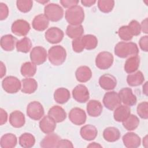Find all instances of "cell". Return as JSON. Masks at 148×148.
<instances>
[{
  "label": "cell",
  "instance_id": "484cf974",
  "mask_svg": "<svg viewBox=\"0 0 148 148\" xmlns=\"http://www.w3.org/2000/svg\"><path fill=\"white\" fill-rule=\"evenodd\" d=\"M17 42V38L10 34L5 35L1 38V46L3 50L6 51H11L14 50Z\"/></svg>",
  "mask_w": 148,
  "mask_h": 148
},
{
  "label": "cell",
  "instance_id": "e575fe53",
  "mask_svg": "<svg viewBox=\"0 0 148 148\" xmlns=\"http://www.w3.org/2000/svg\"><path fill=\"white\" fill-rule=\"evenodd\" d=\"M82 42L85 49L90 50L95 49L98 45V39L95 35L87 34L82 36Z\"/></svg>",
  "mask_w": 148,
  "mask_h": 148
},
{
  "label": "cell",
  "instance_id": "bcb514c9",
  "mask_svg": "<svg viewBox=\"0 0 148 148\" xmlns=\"http://www.w3.org/2000/svg\"><path fill=\"white\" fill-rule=\"evenodd\" d=\"M139 45L140 48L143 51L147 52L148 51V36L145 35L142 36L139 39Z\"/></svg>",
  "mask_w": 148,
  "mask_h": 148
},
{
  "label": "cell",
  "instance_id": "f1b7e54d",
  "mask_svg": "<svg viewBox=\"0 0 148 148\" xmlns=\"http://www.w3.org/2000/svg\"><path fill=\"white\" fill-rule=\"evenodd\" d=\"M120 132L118 128L114 127L106 128L103 132V137L105 140L109 142H114L120 138Z\"/></svg>",
  "mask_w": 148,
  "mask_h": 148
},
{
  "label": "cell",
  "instance_id": "5b68a950",
  "mask_svg": "<svg viewBox=\"0 0 148 148\" xmlns=\"http://www.w3.org/2000/svg\"><path fill=\"white\" fill-rule=\"evenodd\" d=\"M2 87L7 93L14 94L17 92L21 88V83L17 77L9 76L2 80Z\"/></svg>",
  "mask_w": 148,
  "mask_h": 148
},
{
  "label": "cell",
  "instance_id": "603a6c76",
  "mask_svg": "<svg viewBox=\"0 0 148 148\" xmlns=\"http://www.w3.org/2000/svg\"><path fill=\"white\" fill-rule=\"evenodd\" d=\"M49 25V20L44 14L36 16L32 20V28L38 31H45Z\"/></svg>",
  "mask_w": 148,
  "mask_h": 148
},
{
  "label": "cell",
  "instance_id": "7bdbcfd3",
  "mask_svg": "<svg viewBox=\"0 0 148 148\" xmlns=\"http://www.w3.org/2000/svg\"><path fill=\"white\" fill-rule=\"evenodd\" d=\"M128 27L133 36H138L140 35L141 32V27L138 21L135 20H131L128 24Z\"/></svg>",
  "mask_w": 148,
  "mask_h": 148
},
{
  "label": "cell",
  "instance_id": "4fadbf2b",
  "mask_svg": "<svg viewBox=\"0 0 148 148\" xmlns=\"http://www.w3.org/2000/svg\"><path fill=\"white\" fill-rule=\"evenodd\" d=\"M64 32L58 27H52L49 28L45 34L46 40L51 44L60 42L64 38Z\"/></svg>",
  "mask_w": 148,
  "mask_h": 148
},
{
  "label": "cell",
  "instance_id": "1f68e13d",
  "mask_svg": "<svg viewBox=\"0 0 148 148\" xmlns=\"http://www.w3.org/2000/svg\"><path fill=\"white\" fill-rule=\"evenodd\" d=\"M17 143L16 136L12 133L5 134L2 136L0 140V146L2 148L14 147Z\"/></svg>",
  "mask_w": 148,
  "mask_h": 148
},
{
  "label": "cell",
  "instance_id": "e0dca14e",
  "mask_svg": "<svg viewBox=\"0 0 148 148\" xmlns=\"http://www.w3.org/2000/svg\"><path fill=\"white\" fill-rule=\"evenodd\" d=\"M39 128L45 134L52 133L56 128V122L50 116H44L39 121Z\"/></svg>",
  "mask_w": 148,
  "mask_h": 148
},
{
  "label": "cell",
  "instance_id": "74e56055",
  "mask_svg": "<svg viewBox=\"0 0 148 148\" xmlns=\"http://www.w3.org/2000/svg\"><path fill=\"white\" fill-rule=\"evenodd\" d=\"M16 47L17 51L27 53L30 51L32 47L31 40L28 37H24L21 39L17 40Z\"/></svg>",
  "mask_w": 148,
  "mask_h": 148
},
{
  "label": "cell",
  "instance_id": "9c48e42d",
  "mask_svg": "<svg viewBox=\"0 0 148 148\" xmlns=\"http://www.w3.org/2000/svg\"><path fill=\"white\" fill-rule=\"evenodd\" d=\"M29 56L32 63L36 65H40L46 61L47 53L44 47L42 46H36L31 50Z\"/></svg>",
  "mask_w": 148,
  "mask_h": 148
},
{
  "label": "cell",
  "instance_id": "2e32d148",
  "mask_svg": "<svg viewBox=\"0 0 148 148\" xmlns=\"http://www.w3.org/2000/svg\"><path fill=\"white\" fill-rule=\"evenodd\" d=\"M124 145L128 148L138 147L141 143L140 138L134 132H127L123 136Z\"/></svg>",
  "mask_w": 148,
  "mask_h": 148
},
{
  "label": "cell",
  "instance_id": "ab89813d",
  "mask_svg": "<svg viewBox=\"0 0 148 148\" xmlns=\"http://www.w3.org/2000/svg\"><path fill=\"white\" fill-rule=\"evenodd\" d=\"M16 6L19 11L23 13L29 12L33 6V1L31 0H17Z\"/></svg>",
  "mask_w": 148,
  "mask_h": 148
},
{
  "label": "cell",
  "instance_id": "f907efd6",
  "mask_svg": "<svg viewBox=\"0 0 148 148\" xmlns=\"http://www.w3.org/2000/svg\"><path fill=\"white\" fill-rule=\"evenodd\" d=\"M95 0H82V4L86 7H90L96 3Z\"/></svg>",
  "mask_w": 148,
  "mask_h": 148
},
{
  "label": "cell",
  "instance_id": "60d3db41",
  "mask_svg": "<svg viewBox=\"0 0 148 148\" xmlns=\"http://www.w3.org/2000/svg\"><path fill=\"white\" fill-rule=\"evenodd\" d=\"M118 35L121 39L124 41H129L133 37L128 25H123L120 27L118 30Z\"/></svg>",
  "mask_w": 148,
  "mask_h": 148
},
{
  "label": "cell",
  "instance_id": "ba28073f",
  "mask_svg": "<svg viewBox=\"0 0 148 148\" xmlns=\"http://www.w3.org/2000/svg\"><path fill=\"white\" fill-rule=\"evenodd\" d=\"M102 102L105 108L110 110H114L121 103L119 94L113 91L106 92L103 96Z\"/></svg>",
  "mask_w": 148,
  "mask_h": 148
},
{
  "label": "cell",
  "instance_id": "6f0895ef",
  "mask_svg": "<svg viewBox=\"0 0 148 148\" xmlns=\"http://www.w3.org/2000/svg\"><path fill=\"white\" fill-rule=\"evenodd\" d=\"M36 2H39V3H42V4H45V3H46L49 2V1H36Z\"/></svg>",
  "mask_w": 148,
  "mask_h": 148
},
{
  "label": "cell",
  "instance_id": "db71d44e",
  "mask_svg": "<svg viewBox=\"0 0 148 148\" xmlns=\"http://www.w3.org/2000/svg\"><path fill=\"white\" fill-rule=\"evenodd\" d=\"M87 147H102V146L98 143L92 142V143H90L87 146Z\"/></svg>",
  "mask_w": 148,
  "mask_h": 148
},
{
  "label": "cell",
  "instance_id": "7c38bea8",
  "mask_svg": "<svg viewBox=\"0 0 148 148\" xmlns=\"http://www.w3.org/2000/svg\"><path fill=\"white\" fill-rule=\"evenodd\" d=\"M69 119L75 125H80L85 123L87 119L85 111L79 108H72L69 113Z\"/></svg>",
  "mask_w": 148,
  "mask_h": 148
},
{
  "label": "cell",
  "instance_id": "cb8c5ba5",
  "mask_svg": "<svg viewBox=\"0 0 148 148\" xmlns=\"http://www.w3.org/2000/svg\"><path fill=\"white\" fill-rule=\"evenodd\" d=\"M131 114L130 106L125 105H120L117 107L113 112V117L117 122H123Z\"/></svg>",
  "mask_w": 148,
  "mask_h": 148
},
{
  "label": "cell",
  "instance_id": "7a4b0ae2",
  "mask_svg": "<svg viewBox=\"0 0 148 148\" xmlns=\"http://www.w3.org/2000/svg\"><path fill=\"white\" fill-rule=\"evenodd\" d=\"M65 17L66 21L70 25H80L84 19V12L82 7L76 5L66 10Z\"/></svg>",
  "mask_w": 148,
  "mask_h": 148
},
{
  "label": "cell",
  "instance_id": "9a60e30c",
  "mask_svg": "<svg viewBox=\"0 0 148 148\" xmlns=\"http://www.w3.org/2000/svg\"><path fill=\"white\" fill-rule=\"evenodd\" d=\"M99 84L103 90H112L116 87L117 80L113 75L106 73L100 76L99 79Z\"/></svg>",
  "mask_w": 148,
  "mask_h": 148
},
{
  "label": "cell",
  "instance_id": "ac0fdd59",
  "mask_svg": "<svg viewBox=\"0 0 148 148\" xmlns=\"http://www.w3.org/2000/svg\"><path fill=\"white\" fill-rule=\"evenodd\" d=\"M80 134L83 139L91 141L95 139L98 135V131L94 125L87 124L80 128Z\"/></svg>",
  "mask_w": 148,
  "mask_h": 148
},
{
  "label": "cell",
  "instance_id": "b9f144b4",
  "mask_svg": "<svg viewBox=\"0 0 148 148\" xmlns=\"http://www.w3.org/2000/svg\"><path fill=\"white\" fill-rule=\"evenodd\" d=\"M137 113L139 116L143 119L148 118V103L146 101L139 103L136 108Z\"/></svg>",
  "mask_w": 148,
  "mask_h": 148
},
{
  "label": "cell",
  "instance_id": "c3c4849f",
  "mask_svg": "<svg viewBox=\"0 0 148 148\" xmlns=\"http://www.w3.org/2000/svg\"><path fill=\"white\" fill-rule=\"evenodd\" d=\"M57 147H73L72 143L67 139H60Z\"/></svg>",
  "mask_w": 148,
  "mask_h": 148
},
{
  "label": "cell",
  "instance_id": "30bf717a",
  "mask_svg": "<svg viewBox=\"0 0 148 148\" xmlns=\"http://www.w3.org/2000/svg\"><path fill=\"white\" fill-rule=\"evenodd\" d=\"M31 29L29 24L24 20L18 19L14 21L11 26L12 32L17 36H24L28 34Z\"/></svg>",
  "mask_w": 148,
  "mask_h": 148
},
{
  "label": "cell",
  "instance_id": "3957f363",
  "mask_svg": "<svg viewBox=\"0 0 148 148\" xmlns=\"http://www.w3.org/2000/svg\"><path fill=\"white\" fill-rule=\"evenodd\" d=\"M47 56L51 64L58 66L65 62L66 58V52L62 46L56 45L49 49Z\"/></svg>",
  "mask_w": 148,
  "mask_h": 148
},
{
  "label": "cell",
  "instance_id": "d6a6232c",
  "mask_svg": "<svg viewBox=\"0 0 148 148\" xmlns=\"http://www.w3.org/2000/svg\"><path fill=\"white\" fill-rule=\"evenodd\" d=\"M84 28L82 24L73 25H68L66 29V34L71 39H75L83 36Z\"/></svg>",
  "mask_w": 148,
  "mask_h": 148
},
{
  "label": "cell",
  "instance_id": "836d02e7",
  "mask_svg": "<svg viewBox=\"0 0 148 148\" xmlns=\"http://www.w3.org/2000/svg\"><path fill=\"white\" fill-rule=\"evenodd\" d=\"M18 142L19 145L24 148H31L35 145V138L32 134L25 132L20 136Z\"/></svg>",
  "mask_w": 148,
  "mask_h": 148
},
{
  "label": "cell",
  "instance_id": "4316f807",
  "mask_svg": "<svg viewBox=\"0 0 148 148\" xmlns=\"http://www.w3.org/2000/svg\"><path fill=\"white\" fill-rule=\"evenodd\" d=\"M21 91L24 94H31L34 93L38 88V83L33 78L27 77L21 80Z\"/></svg>",
  "mask_w": 148,
  "mask_h": 148
},
{
  "label": "cell",
  "instance_id": "11a10c76",
  "mask_svg": "<svg viewBox=\"0 0 148 148\" xmlns=\"http://www.w3.org/2000/svg\"><path fill=\"white\" fill-rule=\"evenodd\" d=\"M143 92L146 95H147V82H146L145 84L143 86Z\"/></svg>",
  "mask_w": 148,
  "mask_h": 148
},
{
  "label": "cell",
  "instance_id": "5bb4252c",
  "mask_svg": "<svg viewBox=\"0 0 148 148\" xmlns=\"http://www.w3.org/2000/svg\"><path fill=\"white\" fill-rule=\"evenodd\" d=\"M118 94L121 102H123L124 105L128 106H131L136 103V97L133 94L131 88L128 87L123 88L119 91Z\"/></svg>",
  "mask_w": 148,
  "mask_h": 148
},
{
  "label": "cell",
  "instance_id": "d590c367",
  "mask_svg": "<svg viewBox=\"0 0 148 148\" xmlns=\"http://www.w3.org/2000/svg\"><path fill=\"white\" fill-rule=\"evenodd\" d=\"M36 72V65L32 62H25L22 64L20 69L21 75L26 77H32Z\"/></svg>",
  "mask_w": 148,
  "mask_h": 148
},
{
  "label": "cell",
  "instance_id": "9f6ffc18",
  "mask_svg": "<svg viewBox=\"0 0 148 148\" xmlns=\"http://www.w3.org/2000/svg\"><path fill=\"white\" fill-rule=\"evenodd\" d=\"M147 136L146 135L143 139V145L145 147H147Z\"/></svg>",
  "mask_w": 148,
  "mask_h": 148
},
{
  "label": "cell",
  "instance_id": "7402d4cb",
  "mask_svg": "<svg viewBox=\"0 0 148 148\" xmlns=\"http://www.w3.org/2000/svg\"><path fill=\"white\" fill-rule=\"evenodd\" d=\"M48 115L53 118L56 123H61L66 118L65 110L58 105L52 106L48 111Z\"/></svg>",
  "mask_w": 148,
  "mask_h": 148
},
{
  "label": "cell",
  "instance_id": "277c9868",
  "mask_svg": "<svg viewBox=\"0 0 148 148\" xmlns=\"http://www.w3.org/2000/svg\"><path fill=\"white\" fill-rule=\"evenodd\" d=\"M44 14L49 21L57 22L63 17L64 10L60 5L50 3L47 4L44 8Z\"/></svg>",
  "mask_w": 148,
  "mask_h": 148
},
{
  "label": "cell",
  "instance_id": "44dd1931",
  "mask_svg": "<svg viewBox=\"0 0 148 148\" xmlns=\"http://www.w3.org/2000/svg\"><path fill=\"white\" fill-rule=\"evenodd\" d=\"M86 109L90 116L95 117L101 115L102 112L103 106L99 101L92 99L88 102Z\"/></svg>",
  "mask_w": 148,
  "mask_h": 148
},
{
  "label": "cell",
  "instance_id": "816d5d0a",
  "mask_svg": "<svg viewBox=\"0 0 148 148\" xmlns=\"http://www.w3.org/2000/svg\"><path fill=\"white\" fill-rule=\"evenodd\" d=\"M141 27V31H142L144 33L147 34V18H146L145 20H143L140 24Z\"/></svg>",
  "mask_w": 148,
  "mask_h": 148
},
{
  "label": "cell",
  "instance_id": "ffe728a7",
  "mask_svg": "<svg viewBox=\"0 0 148 148\" xmlns=\"http://www.w3.org/2000/svg\"><path fill=\"white\" fill-rule=\"evenodd\" d=\"M61 138L57 134L50 133L48 134L41 140L40 146L43 148H52L57 147V145L60 140Z\"/></svg>",
  "mask_w": 148,
  "mask_h": 148
},
{
  "label": "cell",
  "instance_id": "681fc988",
  "mask_svg": "<svg viewBox=\"0 0 148 148\" xmlns=\"http://www.w3.org/2000/svg\"><path fill=\"white\" fill-rule=\"evenodd\" d=\"M0 124L2 125L5 124L8 120V113L2 108L0 109Z\"/></svg>",
  "mask_w": 148,
  "mask_h": 148
},
{
  "label": "cell",
  "instance_id": "8992f818",
  "mask_svg": "<svg viewBox=\"0 0 148 148\" xmlns=\"http://www.w3.org/2000/svg\"><path fill=\"white\" fill-rule=\"evenodd\" d=\"M114 60L113 56L109 51H101L95 58V65L102 70L108 69L111 67Z\"/></svg>",
  "mask_w": 148,
  "mask_h": 148
},
{
  "label": "cell",
  "instance_id": "f35d334b",
  "mask_svg": "<svg viewBox=\"0 0 148 148\" xmlns=\"http://www.w3.org/2000/svg\"><path fill=\"white\" fill-rule=\"evenodd\" d=\"M114 6V1L113 0H99L98 1V8L103 13L110 12Z\"/></svg>",
  "mask_w": 148,
  "mask_h": 148
},
{
  "label": "cell",
  "instance_id": "7dc6e473",
  "mask_svg": "<svg viewBox=\"0 0 148 148\" xmlns=\"http://www.w3.org/2000/svg\"><path fill=\"white\" fill-rule=\"evenodd\" d=\"M78 0H61L60 1V3L62 6L65 8H69L72 6L77 5L79 3Z\"/></svg>",
  "mask_w": 148,
  "mask_h": 148
},
{
  "label": "cell",
  "instance_id": "4dcf8cb0",
  "mask_svg": "<svg viewBox=\"0 0 148 148\" xmlns=\"http://www.w3.org/2000/svg\"><path fill=\"white\" fill-rule=\"evenodd\" d=\"M71 94L69 91L64 87L56 89L54 93V99L59 104H64L70 99Z\"/></svg>",
  "mask_w": 148,
  "mask_h": 148
},
{
  "label": "cell",
  "instance_id": "ee69618b",
  "mask_svg": "<svg viewBox=\"0 0 148 148\" xmlns=\"http://www.w3.org/2000/svg\"><path fill=\"white\" fill-rule=\"evenodd\" d=\"M72 49L75 52L78 53L82 52L84 49V47L82 42V36L73 39L72 42Z\"/></svg>",
  "mask_w": 148,
  "mask_h": 148
},
{
  "label": "cell",
  "instance_id": "8d00e7d4",
  "mask_svg": "<svg viewBox=\"0 0 148 148\" xmlns=\"http://www.w3.org/2000/svg\"><path fill=\"white\" fill-rule=\"evenodd\" d=\"M123 127L128 131L135 130L139 124V119L135 114H130L129 116L122 122Z\"/></svg>",
  "mask_w": 148,
  "mask_h": 148
},
{
  "label": "cell",
  "instance_id": "f546056e",
  "mask_svg": "<svg viewBox=\"0 0 148 148\" xmlns=\"http://www.w3.org/2000/svg\"><path fill=\"white\" fill-rule=\"evenodd\" d=\"M145 80L143 73L140 71L130 73L127 77V82L130 86L136 87L141 85Z\"/></svg>",
  "mask_w": 148,
  "mask_h": 148
},
{
  "label": "cell",
  "instance_id": "52a82bcc",
  "mask_svg": "<svg viewBox=\"0 0 148 148\" xmlns=\"http://www.w3.org/2000/svg\"><path fill=\"white\" fill-rule=\"evenodd\" d=\"M45 110L42 105L38 101H32L27 107V114L34 120H39L43 116Z\"/></svg>",
  "mask_w": 148,
  "mask_h": 148
},
{
  "label": "cell",
  "instance_id": "d4e9b609",
  "mask_svg": "<svg viewBox=\"0 0 148 148\" xmlns=\"http://www.w3.org/2000/svg\"><path fill=\"white\" fill-rule=\"evenodd\" d=\"M92 76L91 69L87 66H80L77 68L75 72V77L76 80L81 83L88 82Z\"/></svg>",
  "mask_w": 148,
  "mask_h": 148
},
{
  "label": "cell",
  "instance_id": "f5cc1de1",
  "mask_svg": "<svg viewBox=\"0 0 148 148\" xmlns=\"http://www.w3.org/2000/svg\"><path fill=\"white\" fill-rule=\"evenodd\" d=\"M6 67L2 61H1V78H2L6 75Z\"/></svg>",
  "mask_w": 148,
  "mask_h": 148
},
{
  "label": "cell",
  "instance_id": "d6986e66",
  "mask_svg": "<svg viewBox=\"0 0 148 148\" xmlns=\"http://www.w3.org/2000/svg\"><path fill=\"white\" fill-rule=\"evenodd\" d=\"M10 125L14 128H21L25 123L24 114L20 110H14L9 115V119Z\"/></svg>",
  "mask_w": 148,
  "mask_h": 148
},
{
  "label": "cell",
  "instance_id": "f6af8a7d",
  "mask_svg": "<svg viewBox=\"0 0 148 148\" xmlns=\"http://www.w3.org/2000/svg\"><path fill=\"white\" fill-rule=\"evenodd\" d=\"M9 15V9L6 4L0 3V20H3L6 19Z\"/></svg>",
  "mask_w": 148,
  "mask_h": 148
},
{
  "label": "cell",
  "instance_id": "8fae6325",
  "mask_svg": "<svg viewBox=\"0 0 148 148\" xmlns=\"http://www.w3.org/2000/svg\"><path fill=\"white\" fill-rule=\"evenodd\" d=\"M72 96L76 101L79 103H85L89 99L90 94L87 87L80 84L73 89Z\"/></svg>",
  "mask_w": 148,
  "mask_h": 148
},
{
  "label": "cell",
  "instance_id": "83f0119b",
  "mask_svg": "<svg viewBox=\"0 0 148 148\" xmlns=\"http://www.w3.org/2000/svg\"><path fill=\"white\" fill-rule=\"evenodd\" d=\"M140 64V58L137 56L129 57L125 61L124 69L127 73H132L136 72L139 68Z\"/></svg>",
  "mask_w": 148,
  "mask_h": 148
},
{
  "label": "cell",
  "instance_id": "6da1fadb",
  "mask_svg": "<svg viewBox=\"0 0 148 148\" xmlns=\"http://www.w3.org/2000/svg\"><path fill=\"white\" fill-rule=\"evenodd\" d=\"M114 50L116 56L121 58L137 56L139 53L137 45L131 42H120L116 45Z\"/></svg>",
  "mask_w": 148,
  "mask_h": 148
}]
</instances>
